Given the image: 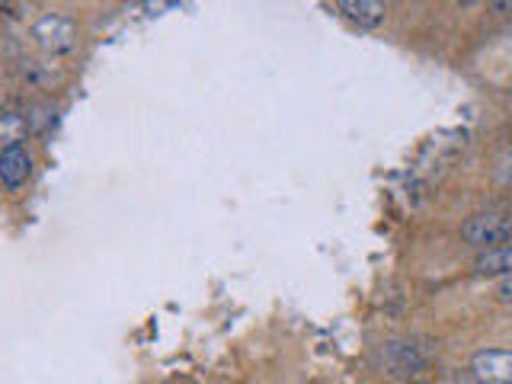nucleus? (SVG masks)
<instances>
[{
  "label": "nucleus",
  "instance_id": "f257e3e1",
  "mask_svg": "<svg viewBox=\"0 0 512 384\" xmlns=\"http://www.w3.org/2000/svg\"><path fill=\"white\" fill-rule=\"evenodd\" d=\"M461 237L474 247L496 250L503 247L506 240H512V218L500 212H487V215H474L461 224Z\"/></svg>",
  "mask_w": 512,
  "mask_h": 384
},
{
  "label": "nucleus",
  "instance_id": "f03ea898",
  "mask_svg": "<svg viewBox=\"0 0 512 384\" xmlns=\"http://www.w3.org/2000/svg\"><path fill=\"white\" fill-rule=\"evenodd\" d=\"M471 372L480 384H512V349H480V352H474Z\"/></svg>",
  "mask_w": 512,
  "mask_h": 384
},
{
  "label": "nucleus",
  "instance_id": "7ed1b4c3",
  "mask_svg": "<svg viewBox=\"0 0 512 384\" xmlns=\"http://www.w3.org/2000/svg\"><path fill=\"white\" fill-rule=\"evenodd\" d=\"M32 32H36L39 45L48 48V52H68L74 45V23L64 20V16H45Z\"/></svg>",
  "mask_w": 512,
  "mask_h": 384
},
{
  "label": "nucleus",
  "instance_id": "20e7f679",
  "mask_svg": "<svg viewBox=\"0 0 512 384\" xmlns=\"http://www.w3.org/2000/svg\"><path fill=\"white\" fill-rule=\"evenodd\" d=\"M29 173H32V157L23 144L20 148H4V154H0V176H4V186L10 192H16L29 180Z\"/></svg>",
  "mask_w": 512,
  "mask_h": 384
},
{
  "label": "nucleus",
  "instance_id": "39448f33",
  "mask_svg": "<svg viewBox=\"0 0 512 384\" xmlns=\"http://www.w3.org/2000/svg\"><path fill=\"white\" fill-rule=\"evenodd\" d=\"M340 13H346L352 23H359L362 29H375L384 23V4H378V0H340Z\"/></svg>",
  "mask_w": 512,
  "mask_h": 384
},
{
  "label": "nucleus",
  "instance_id": "423d86ee",
  "mask_svg": "<svg viewBox=\"0 0 512 384\" xmlns=\"http://www.w3.org/2000/svg\"><path fill=\"white\" fill-rule=\"evenodd\" d=\"M474 269L480 272V276H506V279H512V247L484 250L474 260Z\"/></svg>",
  "mask_w": 512,
  "mask_h": 384
},
{
  "label": "nucleus",
  "instance_id": "0eeeda50",
  "mask_svg": "<svg viewBox=\"0 0 512 384\" xmlns=\"http://www.w3.org/2000/svg\"><path fill=\"white\" fill-rule=\"evenodd\" d=\"M29 135V122L26 116H16V112H7L4 122H0V141L4 148H20V141H26Z\"/></svg>",
  "mask_w": 512,
  "mask_h": 384
},
{
  "label": "nucleus",
  "instance_id": "6e6552de",
  "mask_svg": "<svg viewBox=\"0 0 512 384\" xmlns=\"http://www.w3.org/2000/svg\"><path fill=\"white\" fill-rule=\"evenodd\" d=\"M500 298L512 304V279H503V285H500Z\"/></svg>",
  "mask_w": 512,
  "mask_h": 384
}]
</instances>
